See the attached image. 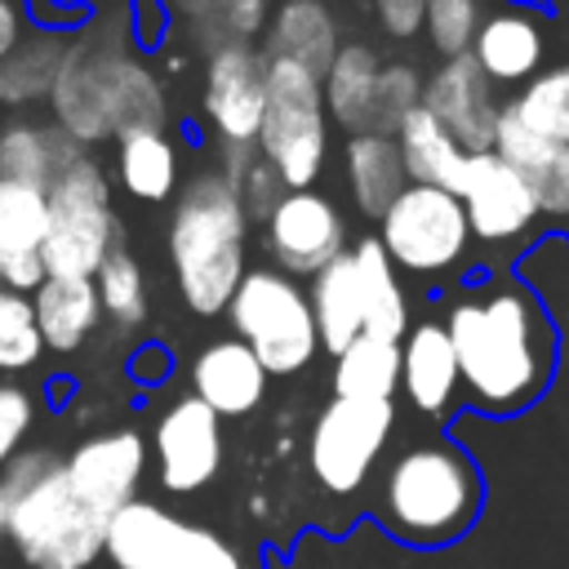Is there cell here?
<instances>
[{
  "mask_svg": "<svg viewBox=\"0 0 569 569\" xmlns=\"http://www.w3.org/2000/svg\"><path fill=\"white\" fill-rule=\"evenodd\" d=\"M9 547L22 569H89L107 547V520L93 516L67 480V462L31 449L13 453L0 480Z\"/></svg>",
  "mask_w": 569,
  "mask_h": 569,
  "instance_id": "7a4b0ae2",
  "label": "cell"
},
{
  "mask_svg": "<svg viewBox=\"0 0 569 569\" xmlns=\"http://www.w3.org/2000/svg\"><path fill=\"white\" fill-rule=\"evenodd\" d=\"M458 356V396L493 418L529 409L556 373V325L533 289L489 276L445 316Z\"/></svg>",
  "mask_w": 569,
  "mask_h": 569,
  "instance_id": "6da1fadb",
  "label": "cell"
},
{
  "mask_svg": "<svg viewBox=\"0 0 569 569\" xmlns=\"http://www.w3.org/2000/svg\"><path fill=\"white\" fill-rule=\"evenodd\" d=\"M400 387V342L360 333L333 356V391L342 400H391Z\"/></svg>",
  "mask_w": 569,
  "mask_h": 569,
  "instance_id": "1f68e13d",
  "label": "cell"
},
{
  "mask_svg": "<svg viewBox=\"0 0 569 569\" xmlns=\"http://www.w3.org/2000/svg\"><path fill=\"white\" fill-rule=\"evenodd\" d=\"M307 298H311V316H316V333L325 351L338 356L365 333V280H360L351 249L338 262H329L320 276H311Z\"/></svg>",
  "mask_w": 569,
  "mask_h": 569,
  "instance_id": "d4e9b609",
  "label": "cell"
},
{
  "mask_svg": "<svg viewBox=\"0 0 569 569\" xmlns=\"http://www.w3.org/2000/svg\"><path fill=\"white\" fill-rule=\"evenodd\" d=\"M62 462H67V480L80 493V502L111 525V516L124 511L138 493L147 449H142L138 431L120 427V431H102V436L80 440L71 449V458H62Z\"/></svg>",
  "mask_w": 569,
  "mask_h": 569,
  "instance_id": "e0dca14e",
  "label": "cell"
},
{
  "mask_svg": "<svg viewBox=\"0 0 569 569\" xmlns=\"http://www.w3.org/2000/svg\"><path fill=\"white\" fill-rule=\"evenodd\" d=\"M191 387H196V400H204L218 418H240L258 409L267 391V369L240 338H222L196 356Z\"/></svg>",
  "mask_w": 569,
  "mask_h": 569,
  "instance_id": "7402d4cb",
  "label": "cell"
},
{
  "mask_svg": "<svg viewBox=\"0 0 569 569\" xmlns=\"http://www.w3.org/2000/svg\"><path fill=\"white\" fill-rule=\"evenodd\" d=\"M396 409L391 400H342L333 396L311 427V471L329 493H351L373 471Z\"/></svg>",
  "mask_w": 569,
  "mask_h": 569,
  "instance_id": "30bf717a",
  "label": "cell"
},
{
  "mask_svg": "<svg viewBox=\"0 0 569 569\" xmlns=\"http://www.w3.org/2000/svg\"><path fill=\"white\" fill-rule=\"evenodd\" d=\"M422 22H427L436 53L462 58V53H471V40H476L485 13H480V0H427Z\"/></svg>",
  "mask_w": 569,
  "mask_h": 569,
  "instance_id": "74e56055",
  "label": "cell"
},
{
  "mask_svg": "<svg viewBox=\"0 0 569 569\" xmlns=\"http://www.w3.org/2000/svg\"><path fill=\"white\" fill-rule=\"evenodd\" d=\"M458 200L467 209L471 240H480V244H511L542 218L533 191L525 187V178L498 151L467 156V173H462Z\"/></svg>",
  "mask_w": 569,
  "mask_h": 569,
  "instance_id": "5bb4252c",
  "label": "cell"
},
{
  "mask_svg": "<svg viewBox=\"0 0 569 569\" xmlns=\"http://www.w3.org/2000/svg\"><path fill=\"white\" fill-rule=\"evenodd\" d=\"M62 36L40 31V36H22L18 49L0 62V102L4 107H27L53 93L58 67H62Z\"/></svg>",
  "mask_w": 569,
  "mask_h": 569,
  "instance_id": "d6a6232c",
  "label": "cell"
},
{
  "mask_svg": "<svg viewBox=\"0 0 569 569\" xmlns=\"http://www.w3.org/2000/svg\"><path fill=\"white\" fill-rule=\"evenodd\" d=\"M36 325L44 347L53 351H76L102 320L98 284L93 280H67V276H44V284L31 293Z\"/></svg>",
  "mask_w": 569,
  "mask_h": 569,
  "instance_id": "4316f807",
  "label": "cell"
},
{
  "mask_svg": "<svg viewBox=\"0 0 569 569\" xmlns=\"http://www.w3.org/2000/svg\"><path fill=\"white\" fill-rule=\"evenodd\" d=\"M40 351H44V338H40L31 298L0 284V373L31 369Z\"/></svg>",
  "mask_w": 569,
  "mask_h": 569,
  "instance_id": "d590c367",
  "label": "cell"
},
{
  "mask_svg": "<svg viewBox=\"0 0 569 569\" xmlns=\"http://www.w3.org/2000/svg\"><path fill=\"white\" fill-rule=\"evenodd\" d=\"M533 133L569 147V62L542 67L529 84H520L516 102H507Z\"/></svg>",
  "mask_w": 569,
  "mask_h": 569,
  "instance_id": "836d02e7",
  "label": "cell"
},
{
  "mask_svg": "<svg viewBox=\"0 0 569 569\" xmlns=\"http://www.w3.org/2000/svg\"><path fill=\"white\" fill-rule=\"evenodd\" d=\"M338 22L325 9V0H284L271 13L267 27V58H284L307 67L316 80H325L329 62L338 58Z\"/></svg>",
  "mask_w": 569,
  "mask_h": 569,
  "instance_id": "cb8c5ba5",
  "label": "cell"
},
{
  "mask_svg": "<svg viewBox=\"0 0 569 569\" xmlns=\"http://www.w3.org/2000/svg\"><path fill=\"white\" fill-rule=\"evenodd\" d=\"M102 556L116 569H244L227 538L204 525H187L142 498L111 516Z\"/></svg>",
  "mask_w": 569,
  "mask_h": 569,
  "instance_id": "ba28073f",
  "label": "cell"
},
{
  "mask_svg": "<svg viewBox=\"0 0 569 569\" xmlns=\"http://www.w3.org/2000/svg\"><path fill=\"white\" fill-rule=\"evenodd\" d=\"M360 280H365V333L382 342H400L409 333V298L396 276V262L378 240H360L351 249Z\"/></svg>",
  "mask_w": 569,
  "mask_h": 569,
  "instance_id": "f546056e",
  "label": "cell"
},
{
  "mask_svg": "<svg viewBox=\"0 0 569 569\" xmlns=\"http://www.w3.org/2000/svg\"><path fill=\"white\" fill-rule=\"evenodd\" d=\"M80 156H84L80 142H71L62 129H44L31 120H13L0 129V178L4 182L49 191L53 178Z\"/></svg>",
  "mask_w": 569,
  "mask_h": 569,
  "instance_id": "484cf974",
  "label": "cell"
},
{
  "mask_svg": "<svg viewBox=\"0 0 569 569\" xmlns=\"http://www.w3.org/2000/svg\"><path fill=\"white\" fill-rule=\"evenodd\" d=\"M22 40V22H18V4L13 0H0V62L18 49Z\"/></svg>",
  "mask_w": 569,
  "mask_h": 569,
  "instance_id": "60d3db41",
  "label": "cell"
},
{
  "mask_svg": "<svg viewBox=\"0 0 569 569\" xmlns=\"http://www.w3.org/2000/svg\"><path fill=\"white\" fill-rule=\"evenodd\" d=\"M378 244L387 249V258L396 267H405L413 276H440V271L458 267L471 249L467 209L445 187L409 182L396 196V204L382 213Z\"/></svg>",
  "mask_w": 569,
  "mask_h": 569,
  "instance_id": "9c48e42d",
  "label": "cell"
},
{
  "mask_svg": "<svg viewBox=\"0 0 569 569\" xmlns=\"http://www.w3.org/2000/svg\"><path fill=\"white\" fill-rule=\"evenodd\" d=\"M204 120L231 147L258 142L262 111H267V53L244 40H227L204 62Z\"/></svg>",
  "mask_w": 569,
  "mask_h": 569,
  "instance_id": "8fae6325",
  "label": "cell"
},
{
  "mask_svg": "<svg viewBox=\"0 0 569 569\" xmlns=\"http://www.w3.org/2000/svg\"><path fill=\"white\" fill-rule=\"evenodd\" d=\"M400 387L418 413H427V418L449 413V405L458 400V356H453L445 320H422L405 333Z\"/></svg>",
  "mask_w": 569,
  "mask_h": 569,
  "instance_id": "44dd1931",
  "label": "cell"
},
{
  "mask_svg": "<svg viewBox=\"0 0 569 569\" xmlns=\"http://www.w3.org/2000/svg\"><path fill=\"white\" fill-rule=\"evenodd\" d=\"M93 284H98L102 316H111L116 329H138V325L147 320V280H142L138 258H133L124 244H116V249L102 258Z\"/></svg>",
  "mask_w": 569,
  "mask_h": 569,
  "instance_id": "e575fe53",
  "label": "cell"
},
{
  "mask_svg": "<svg viewBox=\"0 0 569 569\" xmlns=\"http://www.w3.org/2000/svg\"><path fill=\"white\" fill-rule=\"evenodd\" d=\"M244 200L227 173H200L182 187L169 218V262L191 311L218 316L244 280Z\"/></svg>",
  "mask_w": 569,
  "mask_h": 569,
  "instance_id": "277c9868",
  "label": "cell"
},
{
  "mask_svg": "<svg viewBox=\"0 0 569 569\" xmlns=\"http://www.w3.org/2000/svg\"><path fill=\"white\" fill-rule=\"evenodd\" d=\"M120 244L111 187L98 160H71L49 187V240H44V271L67 280H93L102 258Z\"/></svg>",
  "mask_w": 569,
  "mask_h": 569,
  "instance_id": "8992f818",
  "label": "cell"
},
{
  "mask_svg": "<svg viewBox=\"0 0 569 569\" xmlns=\"http://www.w3.org/2000/svg\"><path fill=\"white\" fill-rule=\"evenodd\" d=\"M4 542H9V525H4V493H0V551H4Z\"/></svg>",
  "mask_w": 569,
  "mask_h": 569,
  "instance_id": "b9f144b4",
  "label": "cell"
},
{
  "mask_svg": "<svg viewBox=\"0 0 569 569\" xmlns=\"http://www.w3.org/2000/svg\"><path fill=\"white\" fill-rule=\"evenodd\" d=\"M44 240H49V191L0 178V284L13 293H36L44 284Z\"/></svg>",
  "mask_w": 569,
  "mask_h": 569,
  "instance_id": "ac0fdd59",
  "label": "cell"
},
{
  "mask_svg": "<svg viewBox=\"0 0 569 569\" xmlns=\"http://www.w3.org/2000/svg\"><path fill=\"white\" fill-rule=\"evenodd\" d=\"M422 76L409 67V62H387L382 76H378V93H373V133H391L409 120V111L422 107Z\"/></svg>",
  "mask_w": 569,
  "mask_h": 569,
  "instance_id": "8d00e7d4",
  "label": "cell"
},
{
  "mask_svg": "<svg viewBox=\"0 0 569 569\" xmlns=\"http://www.w3.org/2000/svg\"><path fill=\"white\" fill-rule=\"evenodd\" d=\"M329 151V111L320 80L284 58H267V111L258 156L289 191H307Z\"/></svg>",
  "mask_w": 569,
  "mask_h": 569,
  "instance_id": "5b68a950",
  "label": "cell"
},
{
  "mask_svg": "<svg viewBox=\"0 0 569 569\" xmlns=\"http://www.w3.org/2000/svg\"><path fill=\"white\" fill-rule=\"evenodd\" d=\"M493 151L525 178V187L533 191V200L547 218L569 213V147L565 142L533 133L511 107H502Z\"/></svg>",
  "mask_w": 569,
  "mask_h": 569,
  "instance_id": "ffe728a7",
  "label": "cell"
},
{
  "mask_svg": "<svg viewBox=\"0 0 569 569\" xmlns=\"http://www.w3.org/2000/svg\"><path fill=\"white\" fill-rule=\"evenodd\" d=\"M116 173L133 200H169L178 187V151L164 129H129L116 138Z\"/></svg>",
  "mask_w": 569,
  "mask_h": 569,
  "instance_id": "4dcf8cb0",
  "label": "cell"
},
{
  "mask_svg": "<svg viewBox=\"0 0 569 569\" xmlns=\"http://www.w3.org/2000/svg\"><path fill=\"white\" fill-rule=\"evenodd\" d=\"M227 311L236 338L262 360L267 373H298L311 365L320 333H316L311 298L302 284H293V276L271 267L244 271Z\"/></svg>",
  "mask_w": 569,
  "mask_h": 569,
  "instance_id": "52a82bcc",
  "label": "cell"
},
{
  "mask_svg": "<svg viewBox=\"0 0 569 569\" xmlns=\"http://www.w3.org/2000/svg\"><path fill=\"white\" fill-rule=\"evenodd\" d=\"M422 107L445 124V133L462 147V151H493L498 142V120L502 107L493 98V80L480 71V62L471 53L462 58H445L427 84H422Z\"/></svg>",
  "mask_w": 569,
  "mask_h": 569,
  "instance_id": "9a60e30c",
  "label": "cell"
},
{
  "mask_svg": "<svg viewBox=\"0 0 569 569\" xmlns=\"http://www.w3.org/2000/svg\"><path fill=\"white\" fill-rule=\"evenodd\" d=\"M471 58L493 84H529L547 58V18L529 4H498L480 22Z\"/></svg>",
  "mask_w": 569,
  "mask_h": 569,
  "instance_id": "d6986e66",
  "label": "cell"
},
{
  "mask_svg": "<svg viewBox=\"0 0 569 569\" xmlns=\"http://www.w3.org/2000/svg\"><path fill=\"white\" fill-rule=\"evenodd\" d=\"M378 76H382V62L369 44H342L338 58L329 62L325 80H320L329 120H338L347 133H365L373 124Z\"/></svg>",
  "mask_w": 569,
  "mask_h": 569,
  "instance_id": "f1b7e54d",
  "label": "cell"
},
{
  "mask_svg": "<svg viewBox=\"0 0 569 569\" xmlns=\"http://www.w3.org/2000/svg\"><path fill=\"white\" fill-rule=\"evenodd\" d=\"M267 222V253L280 262L284 276H320L329 262L347 253V227L329 196L284 191Z\"/></svg>",
  "mask_w": 569,
  "mask_h": 569,
  "instance_id": "4fadbf2b",
  "label": "cell"
},
{
  "mask_svg": "<svg viewBox=\"0 0 569 569\" xmlns=\"http://www.w3.org/2000/svg\"><path fill=\"white\" fill-rule=\"evenodd\" d=\"M396 142H400V160H405L409 182L445 187V191L458 196L462 173H467V156H471V151H462L427 107L409 111V120L396 129Z\"/></svg>",
  "mask_w": 569,
  "mask_h": 569,
  "instance_id": "83f0119b",
  "label": "cell"
},
{
  "mask_svg": "<svg viewBox=\"0 0 569 569\" xmlns=\"http://www.w3.org/2000/svg\"><path fill=\"white\" fill-rule=\"evenodd\" d=\"M342 164H347V187H351V200L365 218H378L396 204V196L409 187V173H405V160H400V142L391 133H351L347 147H342Z\"/></svg>",
  "mask_w": 569,
  "mask_h": 569,
  "instance_id": "603a6c76",
  "label": "cell"
},
{
  "mask_svg": "<svg viewBox=\"0 0 569 569\" xmlns=\"http://www.w3.org/2000/svg\"><path fill=\"white\" fill-rule=\"evenodd\" d=\"M120 53L124 49L89 40V36L67 44V53H62V67H58L49 102H53L58 129L80 147L84 142H102V138L116 133V124H111V84H116Z\"/></svg>",
  "mask_w": 569,
  "mask_h": 569,
  "instance_id": "7c38bea8",
  "label": "cell"
},
{
  "mask_svg": "<svg viewBox=\"0 0 569 569\" xmlns=\"http://www.w3.org/2000/svg\"><path fill=\"white\" fill-rule=\"evenodd\" d=\"M151 445L160 462V485L169 493H196L222 467V422L196 396H182L160 413Z\"/></svg>",
  "mask_w": 569,
  "mask_h": 569,
  "instance_id": "2e32d148",
  "label": "cell"
},
{
  "mask_svg": "<svg viewBox=\"0 0 569 569\" xmlns=\"http://www.w3.org/2000/svg\"><path fill=\"white\" fill-rule=\"evenodd\" d=\"M378 9V22L391 31V36H413L422 27V13H427V0H373Z\"/></svg>",
  "mask_w": 569,
  "mask_h": 569,
  "instance_id": "ab89813d",
  "label": "cell"
},
{
  "mask_svg": "<svg viewBox=\"0 0 569 569\" xmlns=\"http://www.w3.org/2000/svg\"><path fill=\"white\" fill-rule=\"evenodd\" d=\"M213 18L231 31V40H244L262 27V13H267V0H209Z\"/></svg>",
  "mask_w": 569,
  "mask_h": 569,
  "instance_id": "f35d334b",
  "label": "cell"
},
{
  "mask_svg": "<svg viewBox=\"0 0 569 569\" xmlns=\"http://www.w3.org/2000/svg\"><path fill=\"white\" fill-rule=\"evenodd\" d=\"M480 502L485 485L471 453L449 440H427L387 462L373 516L409 547H445L476 525Z\"/></svg>",
  "mask_w": 569,
  "mask_h": 569,
  "instance_id": "3957f363",
  "label": "cell"
}]
</instances>
